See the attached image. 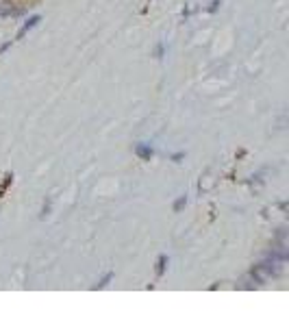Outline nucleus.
<instances>
[{
	"label": "nucleus",
	"instance_id": "f257e3e1",
	"mask_svg": "<svg viewBox=\"0 0 289 326\" xmlns=\"http://www.w3.org/2000/svg\"><path fill=\"white\" fill-rule=\"evenodd\" d=\"M40 22H41V18H40V15H33V18H29V22H24V26H22V29L18 31V35H15V40H22V37H24V35H26V33H29L31 29H35V26L40 24Z\"/></svg>",
	"mask_w": 289,
	"mask_h": 326
},
{
	"label": "nucleus",
	"instance_id": "f03ea898",
	"mask_svg": "<svg viewBox=\"0 0 289 326\" xmlns=\"http://www.w3.org/2000/svg\"><path fill=\"white\" fill-rule=\"evenodd\" d=\"M135 155H137L139 159H144V161H150V157L155 155V150H152L148 144H137L135 146Z\"/></svg>",
	"mask_w": 289,
	"mask_h": 326
},
{
	"label": "nucleus",
	"instance_id": "7ed1b4c3",
	"mask_svg": "<svg viewBox=\"0 0 289 326\" xmlns=\"http://www.w3.org/2000/svg\"><path fill=\"white\" fill-rule=\"evenodd\" d=\"M165 263H167V257L165 254H161L159 259H157V276H163V272H165Z\"/></svg>",
	"mask_w": 289,
	"mask_h": 326
},
{
	"label": "nucleus",
	"instance_id": "20e7f679",
	"mask_svg": "<svg viewBox=\"0 0 289 326\" xmlns=\"http://www.w3.org/2000/svg\"><path fill=\"white\" fill-rule=\"evenodd\" d=\"M185 204H187V198H185V196H181V198H178L176 203H174V206H172V209H174V211H176V213H178V211H181Z\"/></svg>",
	"mask_w": 289,
	"mask_h": 326
},
{
	"label": "nucleus",
	"instance_id": "39448f33",
	"mask_svg": "<svg viewBox=\"0 0 289 326\" xmlns=\"http://www.w3.org/2000/svg\"><path fill=\"white\" fill-rule=\"evenodd\" d=\"M11 181H13V176H11V174H7V176H4V183H2V185H0V196H2V194H4V189H7V187H9V185H11Z\"/></svg>",
	"mask_w": 289,
	"mask_h": 326
},
{
	"label": "nucleus",
	"instance_id": "423d86ee",
	"mask_svg": "<svg viewBox=\"0 0 289 326\" xmlns=\"http://www.w3.org/2000/svg\"><path fill=\"white\" fill-rule=\"evenodd\" d=\"M111 279H113V272H107V274H105V276H102V281H100V283H98V285H96V287H105V285H107V283H109V281H111Z\"/></svg>",
	"mask_w": 289,
	"mask_h": 326
},
{
	"label": "nucleus",
	"instance_id": "0eeeda50",
	"mask_svg": "<svg viewBox=\"0 0 289 326\" xmlns=\"http://www.w3.org/2000/svg\"><path fill=\"white\" fill-rule=\"evenodd\" d=\"M217 4H220V0H213V2H211V7H209V11H215Z\"/></svg>",
	"mask_w": 289,
	"mask_h": 326
}]
</instances>
